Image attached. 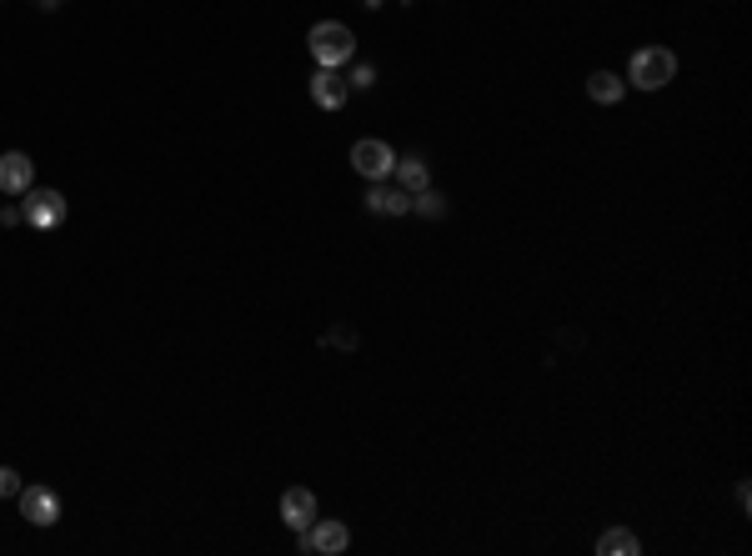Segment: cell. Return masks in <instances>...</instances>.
<instances>
[{"label":"cell","instance_id":"obj_1","mask_svg":"<svg viewBox=\"0 0 752 556\" xmlns=\"http://www.w3.org/2000/svg\"><path fill=\"white\" fill-rule=\"evenodd\" d=\"M306 51H311L316 66L341 71V66L356 56V36H351V26H341V21H316V26L306 31Z\"/></svg>","mask_w":752,"mask_h":556},{"label":"cell","instance_id":"obj_2","mask_svg":"<svg viewBox=\"0 0 752 556\" xmlns=\"http://www.w3.org/2000/svg\"><path fill=\"white\" fill-rule=\"evenodd\" d=\"M672 76H677V56L667 46H642L627 66V86H637V91H662Z\"/></svg>","mask_w":752,"mask_h":556},{"label":"cell","instance_id":"obj_3","mask_svg":"<svg viewBox=\"0 0 752 556\" xmlns=\"http://www.w3.org/2000/svg\"><path fill=\"white\" fill-rule=\"evenodd\" d=\"M66 216H71V206H66V196L56 186H41V191L31 186L26 201H21V221L31 231H56V226H66Z\"/></svg>","mask_w":752,"mask_h":556},{"label":"cell","instance_id":"obj_4","mask_svg":"<svg viewBox=\"0 0 752 556\" xmlns=\"http://www.w3.org/2000/svg\"><path fill=\"white\" fill-rule=\"evenodd\" d=\"M392 166H397V151H392L387 141H371V136H366V141L351 146V171L366 176V181H387Z\"/></svg>","mask_w":752,"mask_h":556},{"label":"cell","instance_id":"obj_5","mask_svg":"<svg viewBox=\"0 0 752 556\" xmlns=\"http://www.w3.org/2000/svg\"><path fill=\"white\" fill-rule=\"evenodd\" d=\"M351 546V531H346V521H311L306 531H301V551H321V556H336V551H346Z\"/></svg>","mask_w":752,"mask_h":556},{"label":"cell","instance_id":"obj_6","mask_svg":"<svg viewBox=\"0 0 752 556\" xmlns=\"http://www.w3.org/2000/svg\"><path fill=\"white\" fill-rule=\"evenodd\" d=\"M21 516L31 526H56L61 521V496L51 486H21Z\"/></svg>","mask_w":752,"mask_h":556},{"label":"cell","instance_id":"obj_7","mask_svg":"<svg viewBox=\"0 0 752 556\" xmlns=\"http://www.w3.org/2000/svg\"><path fill=\"white\" fill-rule=\"evenodd\" d=\"M36 186V161L26 151H6L0 156V191L6 196H26Z\"/></svg>","mask_w":752,"mask_h":556},{"label":"cell","instance_id":"obj_8","mask_svg":"<svg viewBox=\"0 0 752 556\" xmlns=\"http://www.w3.org/2000/svg\"><path fill=\"white\" fill-rule=\"evenodd\" d=\"M346 96H351V81H346L341 71L316 66V76H311V101H316L321 111H341V106H346Z\"/></svg>","mask_w":752,"mask_h":556},{"label":"cell","instance_id":"obj_9","mask_svg":"<svg viewBox=\"0 0 752 556\" xmlns=\"http://www.w3.org/2000/svg\"><path fill=\"white\" fill-rule=\"evenodd\" d=\"M281 521H286L291 531H306V526L316 521V496H311L306 486H291V491H281Z\"/></svg>","mask_w":752,"mask_h":556},{"label":"cell","instance_id":"obj_10","mask_svg":"<svg viewBox=\"0 0 752 556\" xmlns=\"http://www.w3.org/2000/svg\"><path fill=\"white\" fill-rule=\"evenodd\" d=\"M366 211H371V216H407V211H412V196H407L402 186H382V181H371V191H366Z\"/></svg>","mask_w":752,"mask_h":556},{"label":"cell","instance_id":"obj_11","mask_svg":"<svg viewBox=\"0 0 752 556\" xmlns=\"http://www.w3.org/2000/svg\"><path fill=\"white\" fill-rule=\"evenodd\" d=\"M392 176H397V186L407 191V196H417V191H427V181H432V171H427V161L422 156H397V166H392Z\"/></svg>","mask_w":752,"mask_h":556},{"label":"cell","instance_id":"obj_12","mask_svg":"<svg viewBox=\"0 0 752 556\" xmlns=\"http://www.w3.org/2000/svg\"><path fill=\"white\" fill-rule=\"evenodd\" d=\"M622 91H627V81L612 76V71H592V76H587V96H592L597 106H617Z\"/></svg>","mask_w":752,"mask_h":556},{"label":"cell","instance_id":"obj_13","mask_svg":"<svg viewBox=\"0 0 752 556\" xmlns=\"http://www.w3.org/2000/svg\"><path fill=\"white\" fill-rule=\"evenodd\" d=\"M597 551H602V556H637V551H642V541H637L627 526H612V531H602V536H597Z\"/></svg>","mask_w":752,"mask_h":556},{"label":"cell","instance_id":"obj_14","mask_svg":"<svg viewBox=\"0 0 752 556\" xmlns=\"http://www.w3.org/2000/svg\"><path fill=\"white\" fill-rule=\"evenodd\" d=\"M412 211L427 216V221H437V216H447V201H442V191H417V196H412Z\"/></svg>","mask_w":752,"mask_h":556},{"label":"cell","instance_id":"obj_15","mask_svg":"<svg viewBox=\"0 0 752 556\" xmlns=\"http://www.w3.org/2000/svg\"><path fill=\"white\" fill-rule=\"evenodd\" d=\"M0 496H21V471L0 466Z\"/></svg>","mask_w":752,"mask_h":556},{"label":"cell","instance_id":"obj_16","mask_svg":"<svg viewBox=\"0 0 752 556\" xmlns=\"http://www.w3.org/2000/svg\"><path fill=\"white\" fill-rule=\"evenodd\" d=\"M346 81H351V86H361V91H366V86H376V66H356V71H351V76H346Z\"/></svg>","mask_w":752,"mask_h":556},{"label":"cell","instance_id":"obj_17","mask_svg":"<svg viewBox=\"0 0 752 556\" xmlns=\"http://www.w3.org/2000/svg\"><path fill=\"white\" fill-rule=\"evenodd\" d=\"M36 6H41V11H56V6H61V0H36Z\"/></svg>","mask_w":752,"mask_h":556}]
</instances>
